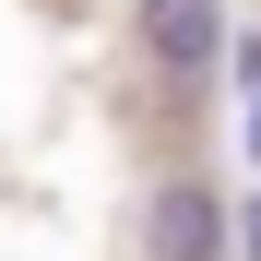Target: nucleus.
<instances>
[{
    "instance_id": "1",
    "label": "nucleus",
    "mask_w": 261,
    "mask_h": 261,
    "mask_svg": "<svg viewBox=\"0 0 261 261\" xmlns=\"http://www.w3.org/2000/svg\"><path fill=\"white\" fill-rule=\"evenodd\" d=\"M143 60L166 83H202L226 60V12H214V0H143Z\"/></svg>"
},
{
    "instance_id": "2",
    "label": "nucleus",
    "mask_w": 261,
    "mask_h": 261,
    "mask_svg": "<svg viewBox=\"0 0 261 261\" xmlns=\"http://www.w3.org/2000/svg\"><path fill=\"white\" fill-rule=\"evenodd\" d=\"M143 249L154 261H226V202H214V190H154L143 202Z\"/></svg>"
},
{
    "instance_id": "4",
    "label": "nucleus",
    "mask_w": 261,
    "mask_h": 261,
    "mask_svg": "<svg viewBox=\"0 0 261 261\" xmlns=\"http://www.w3.org/2000/svg\"><path fill=\"white\" fill-rule=\"evenodd\" d=\"M249 95H261V83H249ZM249 154H261V107H249Z\"/></svg>"
},
{
    "instance_id": "3",
    "label": "nucleus",
    "mask_w": 261,
    "mask_h": 261,
    "mask_svg": "<svg viewBox=\"0 0 261 261\" xmlns=\"http://www.w3.org/2000/svg\"><path fill=\"white\" fill-rule=\"evenodd\" d=\"M238 249H249V261H261V202H249V214H238Z\"/></svg>"
}]
</instances>
